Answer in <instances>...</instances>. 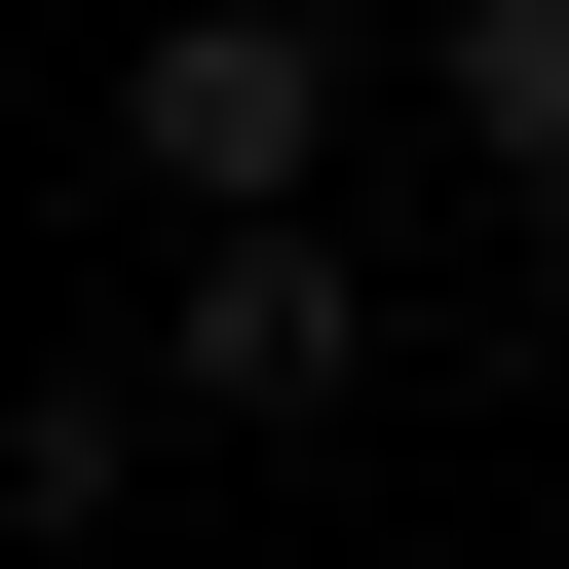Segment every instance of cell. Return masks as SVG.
I'll return each mask as SVG.
<instances>
[{
	"label": "cell",
	"mask_w": 569,
	"mask_h": 569,
	"mask_svg": "<svg viewBox=\"0 0 569 569\" xmlns=\"http://www.w3.org/2000/svg\"><path fill=\"white\" fill-rule=\"evenodd\" d=\"M114 190H152V228L342 190V39H305V0H152V39H114Z\"/></svg>",
	"instance_id": "obj_1"
},
{
	"label": "cell",
	"mask_w": 569,
	"mask_h": 569,
	"mask_svg": "<svg viewBox=\"0 0 569 569\" xmlns=\"http://www.w3.org/2000/svg\"><path fill=\"white\" fill-rule=\"evenodd\" d=\"M152 380H190V418H342V380H380V266H342L305 190L190 228V266H152Z\"/></svg>",
	"instance_id": "obj_2"
},
{
	"label": "cell",
	"mask_w": 569,
	"mask_h": 569,
	"mask_svg": "<svg viewBox=\"0 0 569 569\" xmlns=\"http://www.w3.org/2000/svg\"><path fill=\"white\" fill-rule=\"evenodd\" d=\"M152 418H190V380H152V342H77V380H39V418H0V531H39V569H77V531H114V493H152Z\"/></svg>",
	"instance_id": "obj_3"
},
{
	"label": "cell",
	"mask_w": 569,
	"mask_h": 569,
	"mask_svg": "<svg viewBox=\"0 0 569 569\" xmlns=\"http://www.w3.org/2000/svg\"><path fill=\"white\" fill-rule=\"evenodd\" d=\"M456 152H493V190L569 228V0H456Z\"/></svg>",
	"instance_id": "obj_4"
}]
</instances>
